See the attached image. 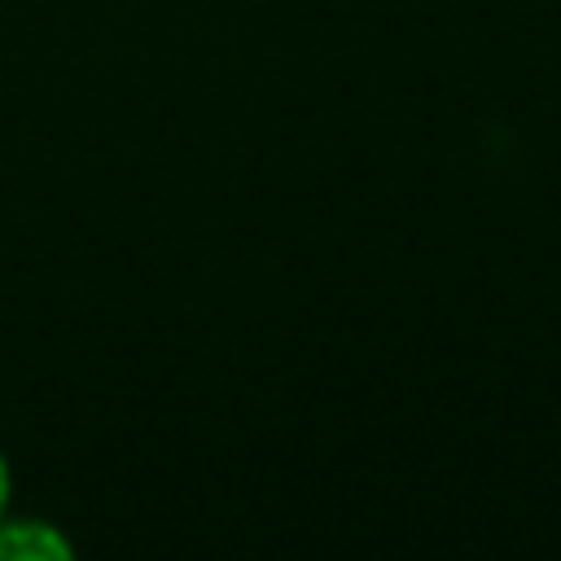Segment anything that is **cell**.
Returning a JSON list of instances; mask_svg holds the SVG:
<instances>
[{
  "label": "cell",
  "mask_w": 561,
  "mask_h": 561,
  "mask_svg": "<svg viewBox=\"0 0 561 561\" xmlns=\"http://www.w3.org/2000/svg\"><path fill=\"white\" fill-rule=\"evenodd\" d=\"M4 504H9V465L0 456V517H4Z\"/></svg>",
  "instance_id": "7a4b0ae2"
},
{
  "label": "cell",
  "mask_w": 561,
  "mask_h": 561,
  "mask_svg": "<svg viewBox=\"0 0 561 561\" xmlns=\"http://www.w3.org/2000/svg\"><path fill=\"white\" fill-rule=\"evenodd\" d=\"M0 557H13V561H57V557H70V543L61 539V530L53 522L13 517V522H0Z\"/></svg>",
  "instance_id": "6da1fadb"
}]
</instances>
